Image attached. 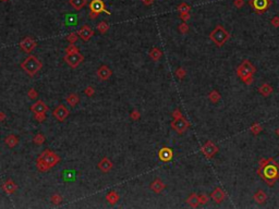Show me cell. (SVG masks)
<instances>
[{
  "label": "cell",
  "instance_id": "cell-35",
  "mask_svg": "<svg viewBox=\"0 0 279 209\" xmlns=\"http://www.w3.org/2000/svg\"><path fill=\"white\" fill-rule=\"evenodd\" d=\"M66 52L67 54H75V52H80V50H79V48H77L76 46H74L73 44H71L70 46L67 47Z\"/></svg>",
  "mask_w": 279,
  "mask_h": 209
},
{
  "label": "cell",
  "instance_id": "cell-41",
  "mask_svg": "<svg viewBox=\"0 0 279 209\" xmlns=\"http://www.w3.org/2000/svg\"><path fill=\"white\" fill-rule=\"evenodd\" d=\"M179 30H180L181 33H187V32L189 31V27L185 23H182L180 26H179Z\"/></svg>",
  "mask_w": 279,
  "mask_h": 209
},
{
  "label": "cell",
  "instance_id": "cell-28",
  "mask_svg": "<svg viewBox=\"0 0 279 209\" xmlns=\"http://www.w3.org/2000/svg\"><path fill=\"white\" fill-rule=\"evenodd\" d=\"M272 92H273L272 86H269L268 84H264L263 86H261V88H260V93L264 95V96H268Z\"/></svg>",
  "mask_w": 279,
  "mask_h": 209
},
{
  "label": "cell",
  "instance_id": "cell-20",
  "mask_svg": "<svg viewBox=\"0 0 279 209\" xmlns=\"http://www.w3.org/2000/svg\"><path fill=\"white\" fill-rule=\"evenodd\" d=\"M70 6L76 11H80L82 8H84L87 3V0H69Z\"/></svg>",
  "mask_w": 279,
  "mask_h": 209
},
{
  "label": "cell",
  "instance_id": "cell-24",
  "mask_svg": "<svg viewBox=\"0 0 279 209\" xmlns=\"http://www.w3.org/2000/svg\"><path fill=\"white\" fill-rule=\"evenodd\" d=\"M77 21H79V19H77V15H74V14H67V15H66V21H64V23H66L67 25L73 26V25H76Z\"/></svg>",
  "mask_w": 279,
  "mask_h": 209
},
{
  "label": "cell",
  "instance_id": "cell-45",
  "mask_svg": "<svg viewBox=\"0 0 279 209\" xmlns=\"http://www.w3.org/2000/svg\"><path fill=\"white\" fill-rule=\"evenodd\" d=\"M244 5V0H235V6L238 8H241Z\"/></svg>",
  "mask_w": 279,
  "mask_h": 209
},
{
  "label": "cell",
  "instance_id": "cell-31",
  "mask_svg": "<svg viewBox=\"0 0 279 209\" xmlns=\"http://www.w3.org/2000/svg\"><path fill=\"white\" fill-rule=\"evenodd\" d=\"M97 30L99 31V33L105 34L106 32L109 30V25H108L106 22H101V23H98V25H97Z\"/></svg>",
  "mask_w": 279,
  "mask_h": 209
},
{
  "label": "cell",
  "instance_id": "cell-17",
  "mask_svg": "<svg viewBox=\"0 0 279 209\" xmlns=\"http://www.w3.org/2000/svg\"><path fill=\"white\" fill-rule=\"evenodd\" d=\"M2 190L7 193L8 195H10V194L15 193V191L18 190V185L15 184V182H14L13 180H7V181L3 183Z\"/></svg>",
  "mask_w": 279,
  "mask_h": 209
},
{
  "label": "cell",
  "instance_id": "cell-26",
  "mask_svg": "<svg viewBox=\"0 0 279 209\" xmlns=\"http://www.w3.org/2000/svg\"><path fill=\"white\" fill-rule=\"evenodd\" d=\"M162 52L160 51L158 48H153L150 52V57L153 59V60H155V61L159 60V59L162 58Z\"/></svg>",
  "mask_w": 279,
  "mask_h": 209
},
{
  "label": "cell",
  "instance_id": "cell-10",
  "mask_svg": "<svg viewBox=\"0 0 279 209\" xmlns=\"http://www.w3.org/2000/svg\"><path fill=\"white\" fill-rule=\"evenodd\" d=\"M171 127L177 133L181 134L185 131V130L188 129L189 127V122L185 120L184 118H178V119H174V121L171 123Z\"/></svg>",
  "mask_w": 279,
  "mask_h": 209
},
{
  "label": "cell",
  "instance_id": "cell-49",
  "mask_svg": "<svg viewBox=\"0 0 279 209\" xmlns=\"http://www.w3.org/2000/svg\"><path fill=\"white\" fill-rule=\"evenodd\" d=\"M6 119V115L3 112H0V121H3Z\"/></svg>",
  "mask_w": 279,
  "mask_h": 209
},
{
  "label": "cell",
  "instance_id": "cell-9",
  "mask_svg": "<svg viewBox=\"0 0 279 209\" xmlns=\"http://www.w3.org/2000/svg\"><path fill=\"white\" fill-rule=\"evenodd\" d=\"M37 46V42L36 40H34L33 38L31 37H25L21 42H20V47H21L22 50L26 52V54H31Z\"/></svg>",
  "mask_w": 279,
  "mask_h": 209
},
{
  "label": "cell",
  "instance_id": "cell-32",
  "mask_svg": "<svg viewBox=\"0 0 279 209\" xmlns=\"http://www.w3.org/2000/svg\"><path fill=\"white\" fill-rule=\"evenodd\" d=\"M77 38H79L77 33H70L68 36H67V40H68L70 44H74V42L77 40Z\"/></svg>",
  "mask_w": 279,
  "mask_h": 209
},
{
  "label": "cell",
  "instance_id": "cell-39",
  "mask_svg": "<svg viewBox=\"0 0 279 209\" xmlns=\"http://www.w3.org/2000/svg\"><path fill=\"white\" fill-rule=\"evenodd\" d=\"M209 98H211L213 101H217L219 99V94L217 92H213L211 95H209Z\"/></svg>",
  "mask_w": 279,
  "mask_h": 209
},
{
  "label": "cell",
  "instance_id": "cell-4",
  "mask_svg": "<svg viewBox=\"0 0 279 209\" xmlns=\"http://www.w3.org/2000/svg\"><path fill=\"white\" fill-rule=\"evenodd\" d=\"M101 13H106L110 15L111 12L106 9V6L103 0H92L89 2V19L95 20Z\"/></svg>",
  "mask_w": 279,
  "mask_h": 209
},
{
  "label": "cell",
  "instance_id": "cell-12",
  "mask_svg": "<svg viewBox=\"0 0 279 209\" xmlns=\"http://www.w3.org/2000/svg\"><path fill=\"white\" fill-rule=\"evenodd\" d=\"M251 6L257 13H262L269 7V0H251Z\"/></svg>",
  "mask_w": 279,
  "mask_h": 209
},
{
  "label": "cell",
  "instance_id": "cell-43",
  "mask_svg": "<svg viewBox=\"0 0 279 209\" xmlns=\"http://www.w3.org/2000/svg\"><path fill=\"white\" fill-rule=\"evenodd\" d=\"M131 118L133 120H138V119H140V112H138V111H132Z\"/></svg>",
  "mask_w": 279,
  "mask_h": 209
},
{
  "label": "cell",
  "instance_id": "cell-2",
  "mask_svg": "<svg viewBox=\"0 0 279 209\" xmlns=\"http://www.w3.org/2000/svg\"><path fill=\"white\" fill-rule=\"evenodd\" d=\"M260 174L267 183H269V185H273V183L279 178V166L272 159L262 160Z\"/></svg>",
  "mask_w": 279,
  "mask_h": 209
},
{
  "label": "cell",
  "instance_id": "cell-40",
  "mask_svg": "<svg viewBox=\"0 0 279 209\" xmlns=\"http://www.w3.org/2000/svg\"><path fill=\"white\" fill-rule=\"evenodd\" d=\"M176 74H177V76H178L179 78H183V76L185 75V71L183 70V69H178V70H177V72H176Z\"/></svg>",
  "mask_w": 279,
  "mask_h": 209
},
{
  "label": "cell",
  "instance_id": "cell-18",
  "mask_svg": "<svg viewBox=\"0 0 279 209\" xmlns=\"http://www.w3.org/2000/svg\"><path fill=\"white\" fill-rule=\"evenodd\" d=\"M166 187V185L164 184V182L160 181L159 179H156L155 181H153L152 183H150V190L153 191V192L155 193H160L164 188Z\"/></svg>",
  "mask_w": 279,
  "mask_h": 209
},
{
  "label": "cell",
  "instance_id": "cell-34",
  "mask_svg": "<svg viewBox=\"0 0 279 209\" xmlns=\"http://www.w3.org/2000/svg\"><path fill=\"white\" fill-rule=\"evenodd\" d=\"M50 200H51L52 204L55 205H59L61 202H62V197H61L59 194H54V195L51 196V198H50Z\"/></svg>",
  "mask_w": 279,
  "mask_h": 209
},
{
  "label": "cell",
  "instance_id": "cell-30",
  "mask_svg": "<svg viewBox=\"0 0 279 209\" xmlns=\"http://www.w3.org/2000/svg\"><path fill=\"white\" fill-rule=\"evenodd\" d=\"M45 141H46V139H45V136L43 135V134H36L35 136H34L33 139V142L36 144V145H43V144L45 143Z\"/></svg>",
  "mask_w": 279,
  "mask_h": 209
},
{
  "label": "cell",
  "instance_id": "cell-50",
  "mask_svg": "<svg viewBox=\"0 0 279 209\" xmlns=\"http://www.w3.org/2000/svg\"><path fill=\"white\" fill-rule=\"evenodd\" d=\"M277 134H278V135H279V129L277 130Z\"/></svg>",
  "mask_w": 279,
  "mask_h": 209
},
{
  "label": "cell",
  "instance_id": "cell-6",
  "mask_svg": "<svg viewBox=\"0 0 279 209\" xmlns=\"http://www.w3.org/2000/svg\"><path fill=\"white\" fill-rule=\"evenodd\" d=\"M254 72H255V68L248 60L242 62L241 66L238 68V74L246 83H248V80H252V75H253Z\"/></svg>",
  "mask_w": 279,
  "mask_h": 209
},
{
  "label": "cell",
  "instance_id": "cell-7",
  "mask_svg": "<svg viewBox=\"0 0 279 209\" xmlns=\"http://www.w3.org/2000/svg\"><path fill=\"white\" fill-rule=\"evenodd\" d=\"M64 60L71 66V68H77L84 60V56L81 54L80 52H75V54H67L64 57Z\"/></svg>",
  "mask_w": 279,
  "mask_h": 209
},
{
  "label": "cell",
  "instance_id": "cell-48",
  "mask_svg": "<svg viewBox=\"0 0 279 209\" xmlns=\"http://www.w3.org/2000/svg\"><path fill=\"white\" fill-rule=\"evenodd\" d=\"M142 1L144 2V5L148 6V5H150V3H152L153 1H154V0H142Z\"/></svg>",
  "mask_w": 279,
  "mask_h": 209
},
{
  "label": "cell",
  "instance_id": "cell-33",
  "mask_svg": "<svg viewBox=\"0 0 279 209\" xmlns=\"http://www.w3.org/2000/svg\"><path fill=\"white\" fill-rule=\"evenodd\" d=\"M191 10L190 6H188L185 2H182L180 6L178 7V11L181 12V13H184V12H189Z\"/></svg>",
  "mask_w": 279,
  "mask_h": 209
},
{
  "label": "cell",
  "instance_id": "cell-46",
  "mask_svg": "<svg viewBox=\"0 0 279 209\" xmlns=\"http://www.w3.org/2000/svg\"><path fill=\"white\" fill-rule=\"evenodd\" d=\"M172 115H174V119H178V118H181V117H182V115H181L180 110H178V109H177V110H174V113H172Z\"/></svg>",
  "mask_w": 279,
  "mask_h": 209
},
{
  "label": "cell",
  "instance_id": "cell-1",
  "mask_svg": "<svg viewBox=\"0 0 279 209\" xmlns=\"http://www.w3.org/2000/svg\"><path fill=\"white\" fill-rule=\"evenodd\" d=\"M59 161H60L59 155H57L56 153H54L50 149H46L38 156L36 166H37L38 171L46 172L51 169V168H54Z\"/></svg>",
  "mask_w": 279,
  "mask_h": 209
},
{
  "label": "cell",
  "instance_id": "cell-38",
  "mask_svg": "<svg viewBox=\"0 0 279 209\" xmlns=\"http://www.w3.org/2000/svg\"><path fill=\"white\" fill-rule=\"evenodd\" d=\"M94 93H95V90H94V88H93L92 86L86 87V89H85V94H86L88 97L93 96V95H94Z\"/></svg>",
  "mask_w": 279,
  "mask_h": 209
},
{
  "label": "cell",
  "instance_id": "cell-47",
  "mask_svg": "<svg viewBox=\"0 0 279 209\" xmlns=\"http://www.w3.org/2000/svg\"><path fill=\"white\" fill-rule=\"evenodd\" d=\"M272 24L274 26H276V27H278V26H279V18L278 17L274 18V19H273V21H272Z\"/></svg>",
  "mask_w": 279,
  "mask_h": 209
},
{
  "label": "cell",
  "instance_id": "cell-13",
  "mask_svg": "<svg viewBox=\"0 0 279 209\" xmlns=\"http://www.w3.org/2000/svg\"><path fill=\"white\" fill-rule=\"evenodd\" d=\"M172 156H174L172 151L168 147H162V149L159 151V153H158V158H159V160L160 161H162V162L171 161Z\"/></svg>",
  "mask_w": 279,
  "mask_h": 209
},
{
  "label": "cell",
  "instance_id": "cell-23",
  "mask_svg": "<svg viewBox=\"0 0 279 209\" xmlns=\"http://www.w3.org/2000/svg\"><path fill=\"white\" fill-rule=\"evenodd\" d=\"M80 101V97L77 94H70L68 97H67V102L70 105L71 107H74L76 106L77 103Z\"/></svg>",
  "mask_w": 279,
  "mask_h": 209
},
{
  "label": "cell",
  "instance_id": "cell-5",
  "mask_svg": "<svg viewBox=\"0 0 279 209\" xmlns=\"http://www.w3.org/2000/svg\"><path fill=\"white\" fill-rule=\"evenodd\" d=\"M211 38L215 44H217L218 46H223L229 38V34L224 30L223 26L218 25L211 33Z\"/></svg>",
  "mask_w": 279,
  "mask_h": 209
},
{
  "label": "cell",
  "instance_id": "cell-21",
  "mask_svg": "<svg viewBox=\"0 0 279 209\" xmlns=\"http://www.w3.org/2000/svg\"><path fill=\"white\" fill-rule=\"evenodd\" d=\"M211 198L215 200V203H220L221 200L225 198V193L221 188H216L213 193H211Z\"/></svg>",
  "mask_w": 279,
  "mask_h": 209
},
{
  "label": "cell",
  "instance_id": "cell-25",
  "mask_svg": "<svg viewBox=\"0 0 279 209\" xmlns=\"http://www.w3.org/2000/svg\"><path fill=\"white\" fill-rule=\"evenodd\" d=\"M119 195H118L117 193L116 192H109L107 194V196H106V199H107V202H109L110 203L111 205H115L116 203L118 202V200H119Z\"/></svg>",
  "mask_w": 279,
  "mask_h": 209
},
{
  "label": "cell",
  "instance_id": "cell-44",
  "mask_svg": "<svg viewBox=\"0 0 279 209\" xmlns=\"http://www.w3.org/2000/svg\"><path fill=\"white\" fill-rule=\"evenodd\" d=\"M180 18L183 20V21H188V20L190 19V14H189V12H184V13H181Z\"/></svg>",
  "mask_w": 279,
  "mask_h": 209
},
{
  "label": "cell",
  "instance_id": "cell-3",
  "mask_svg": "<svg viewBox=\"0 0 279 209\" xmlns=\"http://www.w3.org/2000/svg\"><path fill=\"white\" fill-rule=\"evenodd\" d=\"M21 68L26 74H28L30 76H34L43 68V63L35 56H28L21 63Z\"/></svg>",
  "mask_w": 279,
  "mask_h": 209
},
{
  "label": "cell",
  "instance_id": "cell-37",
  "mask_svg": "<svg viewBox=\"0 0 279 209\" xmlns=\"http://www.w3.org/2000/svg\"><path fill=\"white\" fill-rule=\"evenodd\" d=\"M35 119L36 121H38V122H44L45 119H46V115L45 113H35Z\"/></svg>",
  "mask_w": 279,
  "mask_h": 209
},
{
  "label": "cell",
  "instance_id": "cell-15",
  "mask_svg": "<svg viewBox=\"0 0 279 209\" xmlns=\"http://www.w3.org/2000/svg\"><path fill=\"white\" fill-rule=\"evenodd\" d=\"M98 168L101 171H103L104 173H107L113 168V163L111 162V160H109V158L104 157L101 161L98 162Z\"/></svg>",
  "mask_w": 279,
  "mask_h": 209
},
{
  "label": "cell",
  "instance_id": "cell-22",
  "mask_svg": "<svg viewBox=\"0 0 279 209\" xmlns=\"http://www.w3.org/2000/svg\"><path fill=\"white\" fill-rule=\"evenodd\" d=\"M5 143L7 144L10 148H13V147H15V146L18 145V143H19V139H18L15 135L11 134V135H9V136L6 137Z\"/></svg>",
  "mask_w": 279,
  "mask_h": 209
},
{
  "label": "cell",
  "instance_id": "cell-42",
  "mask_svg": "<svg viewBox=\"0 0 279 209\" xmlns=\"http://www.w3.org/2000/svg\"><path fill=\"white\" fill-rule=\"evenodd\" d=\"M261 131H262V127H261L258 124H255L254 127H252V132H253L254 134H258Z\"/></svg>",
  "mask_w": 279,
  "mask_h": 209
},
{
  "label": "cell",
  "instance_id": "cell-19",
  "mask_svg": "<svg viewBox=\"0 0 279 209\" xmlns=\"http://www.w3.org/2000/svg\"><path fill=\"white\" fill-rule=\"evenodd\" d=\"M217 151H218L217 147H216L213 143H211V142H208V143H207L206 145L202 148V151L207 156V157H211V156H213Z\"/></svg>",
  "mask_w": 279,
  "mask_h": 209
},
{
  "label": "cell",
  "instance_id": "cell-36",
  "mask_svg": "<svg viewBox=\"0 0 279 209\" xmlns=\"http://www.w3.org/2000/svg\"><path fill=\"white\" fill-rule=\"evenodd\" d=\"M28 97H30L31 99H35V98H37V96H38V94H37V92H36V89L35 88H31L30 90H28Z\"/></svg>",
  "mask_w": 279,
  "mask_h": 209
},
{
  "label": "cell",
  "instance_id": "cell-14",
  "mask_svg": "<svg viewBox=\"0 0 279 209\" xmlns=\"http://www.w3.org/2000/svg\"><path fill=\"white\" fill-rule=\"evenodd\" d=\"M31 110L34 113H46L48 111V106L43 100H37L32 105Z\"/></svg>",
  "mask_w": 279,
  "mask_h": 209
},
{
  "label": "cell",
  "instance_id": "cell-11",
  "mask_svg": "<svg viewBox=\"0 0 279 209\" xmlns=\"http://www.w3.org/2000/svg\"><path fill=\"white\" fill-rule=\"evenodd\" d=\"M77 35H79V37H80L82 40L88 42V40L92 38V36H94V31L91 28V26L85 24V25H83L82 27L77 31Z\"/></svg>",
  "mask_w": 279,
  "mask_h": 209
},
{
  "label": "cell",
  "instance_id": "cell-29",
  "mask_svg": "<svg viewBox=\"0 0 279 209\" xmlns=\"http://www.w3.org/2000/svg\"><path fill=\"white\" fill-rule=\"evenodd\" d=\"M254 198H255V200L257 203H264L266 200V195H265V193L263 192V191H258L257 193H256L255 195H254Z\"/></svg>",
  "mask_w": 279,
  "mask_h": 209
},
{
  "label": "cell",
  "instance_id": "cell-51",
  "mask_svg": "<svg viewBox=\"0 0 279 209\" xmlns=\"http://www.w3.org/2000/svg\"><path fill=\"white\" fill-rule=\"evenodd\" d=\"M1 1H3V2H6V1H8V0H1Z\"/></svg>",
  "mask_w": 279,
  "mask_h": 209
},
{
  "label": "cell",
  "instance_id": "cell-8",
  "mask_svg": "<svg viewBox=\"0 0 279 209\" xmlns=\"http://www.w3.org/2000/svg\"><path fill=\"white\" fill-rule=\"evenodd\" d=\"M69 109L67 108L64 105H59L57 108L54 109V111H52V115H54V117L56 118L57 120L60 121V122H62V121H64L68 118L69 115Z\"/></svg>",
  "mask_w": 279,
  "mask_h": 209
},
{
  "label": "cell",
  "instance_id": "cell-27",
  "mask_svg": "<svg viewBox=\"0 0 279 209\" xmlns=\"http://www.w3.org/2000/svg\"><path fill=\"white\" fill-rule=\"evenodd\" d=\"M187 203H188L189 205H191L192 207H196L201 202H199V196H197L196 194H193V195H191L190 197L187 199Z\"/></svg>",
  "mask_w": 279,
  "mask_h": 209
},
{
  "label": "cell",
  "instance_id": "cell-16",
  "mask_svg": "<svg viewBox=\"0 0 279 209\" xmlns=\"http://www.w3.org/2000/svg\"><path fill=\"white\" fill-rule=\"evenodd\" d=\"M111 74H113V71L106 66H101V68H98V70H97V76H98L101 81H107L108 78L111 76Z\"/></svg>",
  "mask_w": 279,
  "mask_h": 209
}]
</instances>
